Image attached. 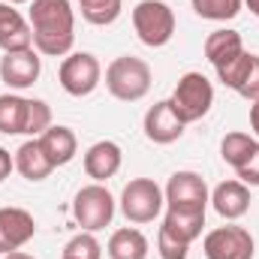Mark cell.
I'll use <instances>...</instances> for the list:
<instances>
[{"mask_svg": "<svg viewBox=\"0 0 259 259\" xmlns=\"http://www.w3.org/2000/svg\"><path fill=\"white\" fill-rule=\"evenodd\" d=\"M33 49L46 58H66L75 42V12L69 0H33L30 3Z\"/></svg>", "mask_w": 259, "mask_h": 259, "instance_id": "obj_1", "label": "cell"}, {"mask_svg": "<svg viewBox=\"0 0 259 259\" xmlns=\"http://www.w3.org/2000/svg\"><path fill=\"white\" fill-rule=\"evenodd\" d=\"M151 66L142 58L133 55H121L106 66V88L115 100L121 103H139L142 97H148L151 91Z\"/></svg>", "mask_w": 259, "mask_h": 259, "instance_id": "obj_2", "label": "cell"}, {"mask_svg": "<svg viewBox=\"0 0 259 259\" xmlns=\"http://www.w3.org/2000/svg\"><path fill=\"white\" fill-rule=\"evenodd\" d=\"M133 27L148 49H163L175 36V12L166 0H139L133 6Z\"/></svg>", "mask_w": 259, "mask_h": 259, "instance_id": "obj_3", "label": "cell"}, {"mask_svg": "<svg viewBox=\"0 0 259 259\" xmlns=\"http://www.w3.org/2000/svg\"><path fill=\"white\" fill-rule=\"evenodd\" d=\"M169 100H172V106H175V112L184 124H196L214 106V84L202 72H184Z\"/></svg>", "mask_w": 259, "mask_h": 259, "instance_id": "obj_4", "label": "cell"}, {"mask_svg": "<svg viewBox=\"0 0 259 259\" xmlns=\"http://www.w3.org/2000/svg\"><path fill=\"white\" fill-rule=\"evenodd\" d=\"M72 217L84 232H100L106 226H112L115 217V196L109 193L103 184H88L81 187L72 199Z\"/></svg>", "mask_w": 259, "mask_h": 259, "instance_id": "obj_5", "label": "cell"}, {"mask_svg": "<svg viewBox=\"0 0 259 259\" xmlns=\"http://www.w3.org/2000/svg\"><path fill=\"white\" fill-rule=\"evenodd\" d=\"M163 187L154 178H133L121 193V211L130 223H151L163 211Z\"/></svg>", "mask_w": 259, "mask_h": 259, "instance_id": "obj_6", "label": "cell"}, {"mask_svg": "<svg viewBox=\"0 0 259 259\" xmlns=\"http://www.w3.org/2000/svg\"><path fill=\"white\" fill-rule=\"evenodd\" d=\"M100 78H103V66L97 61V55H91V52H69L58 69V81L69 97L94 94Z\"/></svg>", "mask_w": 259, "mask_h": 259, "instance_id": "obj_7", "label": "cell"}, {"mask_svg": "<svg viewBox=\"0 0 259 259\" xmlns=\"http://www.w3.org/2000/svg\"><path fill=\"white\" fill-rule=\"evenodd\" d=\"M202 253H205V259H253L256 241H253L250 229L229 223V226H217L205 235Z\"/></svg>", "mask_w": 259, "mask_h": 259, "instance_id": "obj_8", "label": "cell"}, {"mask_svg": "<svg viewBox=\"0 0 259 259\" xmlns=\"http://www.w3.org/2000/svg\"><path fill=\"white\" fill-rule=\"evenodd\" d=\"M166 205L175 208V211H205L208 202H211V193H208V184L199 172H175L166 184Z\"/></svg>", "mask_w": 259, "mask_h": 259, "instance_id": "obj_9", "label": "cell"}, {"mask_svg": "<svg viewBox=\"0 0 259 259\" xmlns=\"http://www.w3.org/2000/svg\"><path fill=\"white\" fill-rule=\"evenodd\" d=\"M39 72H42V58L33 46L18 49V52H3V58H0V81L12 91L33 88Z\"/></svg>", "mask_w": 259, "mask_h": 259, "instance_id": "obj_10", "label": "cell"}, {"mask_svg": "<svg viewBox=\"0 0 259 259\" xmlns=\"http://www.w3.org/2000/svg\"><path fill=\"white\" fill-rule=\"evenodd\" d=\"M142 127H145L148 142H154V145H172V142H178L184 136L187 124L178 118L172 100H160V103H154L145 112V124Z\"/></svg>", "mask_w": 259, "mask_h": 259, "instance_id": "obj_11", "label": "cell"}, {"mask_svg": "<svg viewBox=\"0 0 259 259\" xmlns=\"http://www.w3.org/2000/svg\"><path fill=\"white\" fill-rule=\"evenodd\" d=\"M36 235V220L24 208H0V253L21 250Z\"/></svg>", "mask_w": 259, "mask_h": 259, "instance_id": "obj_12", "label": "cell"}, {"mask_svg": "<svg viewBox=\"0 0 259 259\" xmlns=\"http://www.w3.org/2000/svg\"><path fill=\"white\" fill-rule=\"evenodd\" d=\"M121 163H124V151L118 142L112 139H103V142H94L88 151H84V172L88 178H94L97 184L115 178L121 172Z\"/></svg>", "mask_w": 259, "mask_h": 259, "instance_id": "obj_13", "label": "cell"}, {"mask_svg": "<svg viewBox=\"0 0 259 259\" xmlns=\"http://www.w3.org/2000/svg\"><path fill=\"white\" fill-rule=\"evenodd\" d=\"M30 46H33L30 21H24V15L12 3L0 0V49L3 52H18V49H30Z\"/></svg>", "mask_w": 259, "mask_h": 259, "instance_id": "obj_14", "label": "cell"}, {"mask_svg": "<svg viewBox=\"0 0 259 259\" xmlns=\"http://www.w3.org/2000/svg\"><path fill=\"white\" fill-rule=\"evenodd\" d=\"M211 205L223 220H238L250 211V187L241 181H223L211 190Z\"/></svg>", "mask_w": 259, "mask_h": 259, "instance_id": "obj_15", "label": "cell"}, {"mask_svg": "<svg viewBox=\"0 0 259 259\" xmlns=\"http://www.w3.org/2000/svg\"><path fill=\"white\" fill-rule=\"evenodd\" d=\"M39 145H42V151H46V157L52 160L55 169L72 163L75 154H78V139H75V133L69 127H61V124L46 130V133L39 136Z\"/></svg>", "mask_w": 259, "mask_h": 259, "instance_id": "obj_16", "label": "cell"}, {"mask_svg": "<svg viewBox=\"0 0 259 259\" xmlns=\"http://www.w3.org/2000/svg\"><path fill=\"white\" fill-rule=\"evenodd\" d=\"M15 169H18L21 178H27V181H46V178L55 172V166H52V160L46 157L39 139H27V142L15 151Z\"/></svg>", "mask_w": 259, "mask_h": 259, "instance_id": "obj_17", "label": "cell"}, {"mask_svg": "<svg viewBox=\"0 0 259 259\" xmlns=\"http://www.w3.org/2000/svg\"><path fill=\"white\" fill-rule=\"evenodd\" d=\"M238 55H244V39H241L238 30L220 27V30H214V33L205 39V58L214 64V69L226 66L229 61H235Z\"/></svg>", "mask_w": 259, "mask_h": 259, "instance_id": "obj_18", "label": "cell"}, {"mask_svg": "<svg viewBox=\"0 0 259 259\" xmlns=\"http://www.w3.org/2000/svg\"><path fill=\"white\" fill-rule=\"evenodd\" d=\"M106 250H109V259H148V238L139 229L124 226L112 232Z\"/></svg>", "mask_w": 259, "mask_h": 259, "instance_id": "obj_19", "label": "cell"}, {"mask_svg": "<svg viewBox=\"0 0 259 259\" xmlns=\"http://www.w3.org/2000/svg\"><path fill=\"white\" fill-rule=\"evenodd\" d=\"M202 226H205V211H175V208H169L166 217H163V229L172 232L175 238L187 241V244H193L202 235Z\"/></svg>", "mask_w": 259, "mask_h": 259, "instance_id": "obj_20", "label": "cell"}, {"mask_svg": "<svg viewBox=\"0 0 259 259\" xmlns=\"http://www.w3.org/2000/svg\"><path fill=\"white\" fill-rule=\"evenodd\" d=\"M256 145L259 142L250 133H238V130H235V133H226V136H223V142H220V157H223L226 166H232V169L238 172V169L250 160V154L256 151Z\"/></svg>", "mask_w": 259, "mask_h": 259, "instance_id": "obj_21", "label": "cell"}, {"mask_svg": "<svg viewBox=\"0 0 259 259\" xmlns=\"http://www.w3.org/2000/svg\"><path fill=\"white\" fill-rule=\"evenodd\" d=\"M24 112H27V97L0 94V133L18 136L24 130Z\"/></svg>", "mask_w": 259, "mask_h": 259, "instance_id": "obj_22", "label": "cell"}, {"mask_svg": "<svg viewBox=\"0 0 259 259\" xmlns=\"http://www.w3.org/2000/svg\"><path fill=\"white\" fill-rule=\"evenodd\" d=\"M78 9H81V18L88 24L106 27V24L118 21V15L124 9V0H78Z\"/></svg>", "mask_w": 259, "mask_h": 259, "instance_id": "obj_23", "label": "cell"}, {"mask_svg": "<svg viewBox=\"0 0 259 259\" xmlns=\"http://www.w3.org/2000/svg\"><path fill=\"white\" fill-rule=\"evenodd\" d=\"M190 6L205 21H232L241 12L244 0H190Z\"/></svg>", "mask_w": 259, "mask_h": 259, "instance_id": "obj_24", "label": "cell"}, {"mask_svg": "<svg viewBox=\"0 0 259 259\" xmlns=\"http://www.w3.org/2000/svg\"><path fill=\"white\" fill-rule=\"evenodd\" d=\"M52 127V106L46 100H27V112H24V136L39 139L46 130Z\"/></svg>", "mask_w": 259, "mask_h": 259, "instance_id": "obj_25", "label": "cell"}, {"mask_svg": "<svg viewBox=\"0 0 259 259\" xmlns=\"http://www.w3.org/2000/svg\"><path fill=\"white\" fill-rule=\"evenodd\" d=\"M61 256H69V259H100L103 256V247L100 241L94 238V232H78L66 241L64 253Z\"/></svg>", "mask_w": 259, "mask_h": 259, "instance_id": "obj_26", "label": "cell"}, {"mask_svg": "<svg viewBox=\"0 0 259 259\" xmlns=\"http://www.w3.org/2000/svg\"><path fill=\"white\" fill-rule=\"evenodd\" d=\"M250 66H253V55H250V52H244V55H238L235 61H229L226 66H220V69H217V78H220L226 88L238 91V88H241V81L247 78Z\"/></svg>", "mask_w": 259, "mask_h": 259, "instance_id": "obj_27", "label": "cell"}, {"mask_svg": "<svg viewBox=\"0 0 259 259\" xmlns=\"http://www.w3.org/2000/svg\"><path fill=\"white\" fill-rule=\"evenodd\" d=\"M157 253H160V259H187L190 256V244L181 241V238H175L172 232H166V229L160 226V235H157Z\"/></svg>", "mask_w": 259, "mask_h": 259, "instance_id": "obj_28", "label": "cell"}, {"mask_svg": "<svg viewBox=\"0 0 259 259\" xmlns=\"http://www.w3.org/2000/svg\"><path fill=\"white\" fill-rule=\"evenodd\" d=\"M235 94H241V97L250 100V103H256L259 100V55H253V66H250L247 78L241 81V88H238Z\"/></svg>", "mask_w": 259, "mask_h": 259, "instance_id": "obj_29", "label": "cell"}, {"mask_svg": "<svg viewBox=\"0 0 259 259\" xmlns=\"http://www.w3.org/2000/svg\"><path fill=\"white\" fill-rule=\"evenodd\" d=\"M238 181L247 184V187H259V145H256V151L250 154V160L238 169Z\"/></svg>", "mask_w": 259, "mask_h": 259, "instance_id": "obj_30", "label": "cell"}, {"mask_svg": "<svg viewBox=\"0 0 259 259\" xmlns=\"http://www.w3.org/2000/svg\"><path fill=\"white\" fill-rule=\"evenodd\" d=\"M12 169H15V157H12L6 148H0V184L9 178V172H12Z\"/></svg>", "mask_w": 259, "mask_h": 259, "instance_id": "obj_31", "label": "cell"}, {"mask_svg": "<svg viewBox=\"0 0 259 259\" xmlns=\"http://www.w3.org/2000/svg\"><path fill=\"white\" fill-rule=\"evenodd\" d=\"M250 127H253V139L259 142V100L250 106Z\"/></svg>", "mask_w": 259, "mask_h": 259, "instance_id": "obj_32", "label": "cell"}, {"mask_svg": "<svg viewBox=\"0 0 259 259\" xmlns=\"http://www.w3.org/2000/svg\"><path fill=\"white\" fill-rule=\"evenodd\" d=\"M3 259H36V256H30V253H24V250H12V253H6Z\"/></svg>", "mask_w": 259, "mask_h": 259, "instance_id": "obj_33", "label": "cell"}, {"mask_svg": "<svg viewBox=\"0 0 259 259\" xmlns=\"http://www.w3.org/2000/svg\"><path fill=\"white\" fill-rule=\"evenodd\" d=\"M244 3H247V9H250V12L259 18V0H244Z\"/></svg>", "mask_w": 259, "mask_h": 259, "instance_id": "obj_34", "label": "cell"}, {"mask_svg": "<svg viewBox=\"0 0 259 259\" xmlns=\"http://www.w3.org/2000/svg\"><path fill=\"white\" fill-rule=\"evenodd\" d=\"M3 3H12V6H18V3H27V0H3Z\"/></svg>", "mask_w": 259, "mask_h": 259, "instance_id": "obj_35", "label": "cell"}, {"mask_svg": "<svg viewBox=\"0 0 259 259\" xmlns=\"http://www.w3.org/2000/svg\"><path fill=\"white\" fill-rule=\"evenodd\" d=\"M61 259H69V256H61Z\"/></svg>", "mask_w": 259, "mask_h": 259, "instance_id": "obj_36", "label": "cell"}]
</instances>
